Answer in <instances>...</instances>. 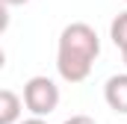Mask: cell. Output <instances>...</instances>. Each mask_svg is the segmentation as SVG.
I'll use <instances>...</instances> for the list:
<instances>
[{
    "instance_id": "5b68a950",
    "label": "cell",
    "mask_w": 127,
    "mask_h": 124,
    "mask_svg": "<svg viewBox=\"0 0 127 124\" xmlns=\"http://www.w3.org/2000/svg\"><path fill=\"white\" fill-rule=\"evenodd\" d=\"M109 38H112V44H115L118 50L127 47V12H121V15L112 18V24H109Z\"/></svg>"
},
{
    "instance_id": "ba28073f",
    "label": "cell",
    "mask_w": 127,
    "mask_h": 124,
    "mask_svg": "<svg viewBox=\"0 0 127 124\" xmlns=\"http://www.w3.org/2000/svg\"><path fill=\"white\" fill-rule=\"evenodd\" d=\"M6 6H24V3H30V0H3Z\"/></svg>"
},
{
    "instance_id": "8992f818",
    "label": "cell",
    "mask_w": 127,
    "mask_h": 124,
    "mask_svg": "<svg viewBox=\"0 0 127 124\" xmlns=\"http://www.w3.org/2000/svg\"><path fill=\"white\" fill-rule=\"evenodd\" d=\"M62 124H97V121L92 118V115H83V112H80V115H71V118H65Z\"/></svg>"
},
{
    "instance_id": "9c48e42d",
    "label": "cell",
    "mask_w": 127,
    "mask_h": 124,
    "mask_svg": "<svg viewBox=\"0 0 127 124\" xmlns=\"http://www.w3.org/2000/svg\"><path fill=\"white\" fill-rule=\"evenodd\" d=\"M121 59H124V68H127V47L121 50Z\"/></svg>"
},
{
    "instance_id": "52a82bcc",
    "label": "cell",
    "mask_w": 127,
    "mask_h": 124,
    "mask_svg": "<svg viewBox=\"0 0 127 124\" xmlns=\"http://www.w3.org/2000/svg\"><path fill=\"white\" fill-rule=\"evenodd\" d=\"M18 124H47V121H44V115H32V118H24Z\"/></svg>"
},
{
    "instance_id": "7a4b0ae2",
    "label": "cell",
    "mask_w": 127,
    "mask_h": 124,
    "mask_svg": "<svg viewBox=\"0 0 127 124\" xmlns=\"http://www.w3.org/2000/svg\"><path fill=\"white\" fill-rule=\"evenodd\" d=\"M24 103L32 115H50L59 106V86L50 77L35 74L24 83Z\"/></svg>"
},
{
    "instance_id": "3957f363",
    "label": "cell",
    "mask_w": 127,
    "mask_h": 124,
    "mask_svg": "<svg viewBox=\"0 0 127 124\" xmlns=\"http://www.w3.org/2000/svg\"><path fill=\"white\" fill-rule=\"evenodd\" d=\"M103 100L112 112L127 115V71L124 74H112L103 83Z\"/></svg>"
},
{
    "instance_id": "6da1fadb",
    "label": "cell",
    "mask_w": 127,
    "mask_h": 124,
    "mask_svg": "<svg viewBox=\"0 0 127 124\" xmlns=\"http://www.w3.org/2000/svg\"><path fill=\"white\" fill-rule=\"evenodd\" d=\"M97 56H100V38H97L95 27H89L86 21H74L59 32L56 71L65 83H83L92 74Z\"/></svg>"
},
{
    "instance_id": "277c9868",
    "label": "cell",
    "mask_w": 127,
    "mask_h": 124,
    "mask_svg": "<svg viewBox=\"0 0 127 124\" xmlns=\"http://www.w3.org/2000/svg\"><path fill=\"white\" fill-rule=\"evenodd\" d=\"M24 94H15L12 89L0 92V124H18L24 112Z\"/></svg>"
}]
</instances>
